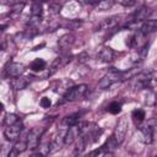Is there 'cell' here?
<instances>
[{"mask_svg":"<svg viewBox=\"0 0 157 157\" xmlns=\"http://www.w3.org/2000/svg\"><path fill=\"white\" fill-rule=\"evenodd\" d=\"M45 66H47V63H45L43 59H40V58L34 59V60L29 64V69H31L32 71H42V70L45 69Z\"/></svg>","mask_w":157,"mask_h":157,"instance_id":"cell-18","label":"cell"},{"mask_svg":"<svg viewBox=\"0 0 157 157\" xmlns=\"http://www.w3.org/2000/svg\"><path fill=\"white\" fill-rule=\"evenodd\" d=\"M60 9H61V4H59V2H52V4H49V12L50 13H58L59 11H60Z\"/></svg>","mask_w":157,"mask_h":157,"instance_id":"cell-24","label":"cell"},{"mask_svg":"<svg viewBox=\"0 0 157 157\" xmlns=\"http://www.w3.org/2000/svg\"><path fill=\"white\" fill-rule=\"evenodd\" d=\"M74 42H75V37L72 34L67 33V34H64L63 37H60V39L58 40V45H59V48H61L64 50V49H69L74 44Z\"/></svg>","mask_w":157,"mask_h":157,"instance_id":"cell-16","label":"cell"},{"mask_svg":"<svg viewBox=\"0 0 157 157\" xmlns=\"http://www.w3.org/2000/svg\"><path fill=\"white\" fill-rule=\"evenodd\" d=\"M128 126H129V123H128L126 117H123L118 120V124H117V126L114 129V132L112 135L114 137V140L118 142V145H120L124 141V139L126 136V132H128Z\"/></svg>","mask_w":157,"mask_h":157,"instance_id":"cell-4","label":"cell"},{"mask_svg":"<svg viewBox=\"0 0 157 157\" xmlns=\"http://www.w3.org/2000/svg\"><path fill=\"white\" fill-rule=\"evenodd\" d=\"M23 6H25V2H15V4L12 5V7H11V9H12V12H15V13H21Z\"/></svg>","mask_w":157,"mask_h":157,"instance_id":"cell-27","label":"cell"},{"mask_svg":"<svg viewBox=\"0 0 157 157\" xmlns=\"http://www.w3.org/2000/svg\"><path fill=\"white\" fill-rule=\"evenodd\" d=\"M71 55H64V56H58L56 59H54V61L52 63V65H50V67H49V71H48V76H52V75H54L60 67H63V66H65L71 59Z\"/></svg>","mask_w":157,"mask_h":157,"instance_id":"cell-9","label":"cell"},{"mask_svg":"<svg viewBox=\"0 0 157 157\" xmlns=\"http://www.w3.org/2000/svg\"><path fill=\"white\" fill-rule=\"evenodd\" d=\"M118 146H119L118 142L114 140L113 136H110V137L104 142V145H103L101 148H102V151H103L104 155H107V153H108V155H112V153L115 151V148H117Z\"/></svg>","mask_w":157,"mask_h":157,"instance_id":"cell-17","label":"cell"},{"mask_svg":"<svg viewBox=\"0 0 157 157\" xmlns=\"http://www.w3.org/2000/svg\"><path fill=\"white\" fill-rule=\"evenodd\" d=\"M88 87L87 85L82 83V85H77V86H71L64 94H63V102H74V101H77V99H81L86 92H87Z\"/></svg>","mask_w":157,"mask_h":157,"instance_id":"cell-1","label":"cell"},{"mask_svg":"<svg viewBox=\"0 0 157 157\" xmlns=\"http://www.w3.org/2000/svg\"><path fill=\"white\" fill-rule=\"evenodd\" d=\"M5 71H6V75L11 78L20 77L25 71V65L21 63H10L6 65Z\"/></svg>","mask_w":157,"mask_h":157,"instance_id":"cell-7","label":"cell"},{"mask_svg":"<svg viewBox=\"0 0 157 157\" xmlns=\"http://www.w3.org/2000/svg\"><path fill=\"white\" fill-rule=\"evenodd\" d=\"M43 47H44V43H42L40 45H37V47H34V48H33V50H38L39 48H43Z\"/></svg>","mask_w":157,"mask_h":157,"instance_id":"cell-34","label":"cell"},{"mask_svg":"<svg viewBox=\"0 0 157 157\" xmlns=\"http://www.w3.org/2000/svg\"><path fill=\"white\" fill-rule=\"evenodd\" d=\"M22 130H23V124H22L21 120H20V121H17V123L13 124V125L6 126L5 130H4V136H5L6 140L10 141V142L17 141L18 137H20V135H21V132H22Z\"/></svg>","mask_w":157,"mask_h":157,"instance_id":"cell-5","label":"cell"},{"mask_svg":"<svg viewBox=\"0 0 157 157\" xmlns=\"http://www.w3.org/2000/svg\"><path fill=\"white\" fill-rule=\"evenodd\" d=\"M17 121H20V118L16 115V114H13V113H10V114H6L5 115V125L6 126H10V125H13V124H16Z\"/></svg>","mask_w":157,"mask_h":157,"instance_id":"cell-23","label":"cell"},{"mask_svg":"<svg viewBox=\"0 0 157 157\" xmlns=\"http://www.w3.org/2000/svg\"><path fill=\"white\" fill-rule=\"evenodd\" d=\"M0 112H4V104L0 102Z\"/></svg>","mask_w":157,"mask_h":157,"instance_id":"cell-35","label":"cell"},{"mask_svg":"<svg viewBox=\"0 0 157 157\" xmlns=\"http://www.w3.org/2000/svg\"><path fill=\"white\" fill-rule=\"evenodd\" d=\"M81 117V113H74L70 115H66L61 120V126L64 128H71L76 124H78V118Z\"/></svg>","mask_w":157,"mask_h":157,"instance_id":"cell-15","label":"cell"},{"mask_svg":"<svg viewBox=\"0 0 157 157\" xmlns=\"http://www.w3.org/2000/svg\"><path fill=\"white\" fill-rule=\"evenodd\" d=\"M80 137V128H78V124L71 126V128H67V131L66 134L64 135V145L69 146L71 144H74L75 141H77V139Z\"/></svg>","mask_w":157,"mask_h":157,"instance_id":"cell-8","label":"cell"},{"mask_svg":"<svg viewBox=\"0 0 157 157\" xmlns=\"http://www.w3.org/2000/svg\"><path fill=\"white\" fill-rule=\"evenodd\" d=\"M45 131V128H33L32 130H29V132L27 134V137H26V144H27V148H31V150H34L37 148V146L39 145V141L43 136Z\"/></svg>","mask_w":157,"mask_h":157,"instance_id":"cell-2","label":"cell"},{"mask_svg":"<svg viewBox=\"0 0 157 157\" xmlns=\"http://www.w3.org/2000/svg\"><path fill=\"white\" fill-rule=\"evenodd\" d=\"M27 150V144H26V139L25 140H20L16 141V144L13 146H11V150L9 152V157H17L20 153H22L23 151Z\"/></svg>","mask_w":157,"mask_h":157,"instance_id":"cell-12","label":"cell"},{"mask_svg":"<svg viewBox=\"0 0 157 157\" xmlns=\"http://www.w3.org/2000/svg\"><path fill=\"white\" fill-rule=\"evenodd\" d=\"M5 45H6V42H5V39H1V38H0V50L5 49Z\"/></svg>","mask_w":157,"mask_h":157,"instance_id":"cell-32","label":"cell"},{"mask_svg":"<svg viewBox=\"0 0 157 157\" xmlns=\"http://www.w3.org/2000/svg\"><path fill=\"white\" fill-rule=\"evenodd\" d=\"M120 18H121L120 15H114V16H110V17L104 18V20L97 26V31H109V29H114V28L118 26V23L120 22Z\"/></svg>","mask_w":157,"mask_h":157,"instance_id":"cell-6","label":"cell"},{"mask_svg":"<svg viewBox=\"0 0 157 157\" xmlns=\"http://www.w3.org/2000/svg\"><path fill=\"white\" fill-rule=\"evenodd\" d=\"M11 150V146L9 145H2L0 147V157H9V152Z\"/></svg>","mask_w":157,"mask_h":157,"instance_id":"cell-26","label":"cell"},{"mask_svg":"<svg viewBox=\"0 0 157 157\" xmlns=\"http://www.w3.org/2000/svg\"><path fill=\"white\" fill-rule=\"evenodd\" d=\"M152 157H156V156H152Z\"/></svg>","mask_w":157,"mask_h":157,"instance_id":"cell-36","label":"cell"},{"mask_svg":"<svg viewBox=\"0 0 157 157\" xmlns=\"http://www.w3.org/2000/svg\"><path fill=\"white\" fill-rule=\"evenodd\" d=\"M107 110L110 113V114H119L121 112V103L119 102H112L109 103V105L107 107Z\"/></svg>","mask_w":157,"mask_h":157,"instance_id":"cell-21","label":"cell"},{"mask_svg":"<svg viewBox=\"0 0 157 157\" xmlns=\"http://www.w3.org/2000/svg\"><path fill=\"white\" fill-rule=\"evenodd\" d=\"M119 74H120V72H119L118 70H115L114 67H110V70L108 71V74H107L105 76H103V77L99 80V82H98V88H101V90H107V88H109L113 83L120 81Z\"/></svg>","mask_w":157,"mask_h":157,"instance_id":"cell-3","label":"cell"},{"mask_svg":"<svg viewBox=\"0 0 157 157\" xmlns=\"http://www.w3.org/2000/svg\"><path fill=\"white\" fill-rule=\"evenodd\" d=\"M10 85H11V87H12L13 90L20 91V90H25V88L29 85V80H28V77H22V76H20V77L12 78V80L10 81Z\"/></svg>","mask_w":157,"mask_h":157,"instance_id":"cell-14","label":"cell"},{"mask_svg":"<svg viewBox=\"0 0 157 157\" xmlns=\"http://www.w3.org/2000/svg\"><path fill=\"white\" fill-rule=\"evenodd\" d=\"M113 5H114V1L113 0H104V1H98V4L96 5V7L99 11H105V10H109Z\"/></svg>","mask_w":157,"mask_h":157,"instance_id":"cell-22","label":"cell"},{"mask_svg":"<svg viewBox=\"0 0 157 157\" xmlns=\"http://www.w3.org/2000/svg\"><path fill=\"white\" fill-rule=\"evenodd\" d=\"M156 29H157V20H156V18H147L146 21L142 22V25H141L139 32H140L141 34L146 36V34H148V33L155 32Z\"/></svg>","mask_w":157,"mask_h":157,"instance_id":"cell-11","label":"cell"},{"mask_svg":"<svg viewBox=\"0 0 157 157\" xmlns=\"http://www.w3.org/2000/svg\"><path fill=\"white\" fill-rule=\"evenodd\" d=\"M5 28H7V25H0V33H1Z\"/></svg>","mask_w":157,"mask_h":157,"instance_id":"cell-33","label":"cell"},{"mask_svg":"<svg viewBox=\"0 0 157 157\" xmlns=\"http://www.w3.org/2000/svg\"><path fill=\"white\" fill-rule=\"evenodd\" d=\"M5 115H6V114H5L4 112H0V126L5 123Z\"/></svg>","mask_w":157,"mask_h":157,"instance_id":"cell-31","label":"cell"},{"mask_svg":"<svg viewBox=\"0 0 157 157\" xmlns=\"http://www.w3.org/2000/svg\"><path fill=\"white\" fill-rule=\"evenodd\" d=\"M81 25V21H70V22H67L66 23V27H69V28H76L77 26H80Z\"/></svg>","mask_w":157,"mask_h":157,"instance_id":"cell-29","label":"cell"},{"mask_svg":"<svg viewBox=\"0 0 157 157\" xmlns=\"http://www.w3.org/2000/svg\"><path fill=\"white\" fill-rule=\"evenodd\" d=\"M98 59L103 63H109L113 60L114 58V50L110 47H103L99 52H98Z\"/></svg>","mask_w":157,"mask_h":157,"instance_id":"cell-13","label":"cell"},{"mask_svg":"<svg viewBox=\"0 0 157 157\" xmlns=\"http://www.w3.org/2000/svg\"><path fill=\"white\" fill-rule=\"evenodd\" d=\"M42 13H43V5H42V2L34 1L32 4V7H31V15L32 16H37V17H42Z\"/></svg>","mask_w":157,"mask_h":157,"instance_id":"cell-20","label":"cell"},{"mask_svg":"<svg viewBox=\"0 0 157 157\" xmlns=\"http://www.w3.org/2000/svg\"><path fill=\"white\" fill-rule=\"evenodd\" d=\"M131 117L136 124H141L146 118V113L144 109H135V110H132Z\"/></svg>","mask_w":157,"mask_h":157,"instance_id":"cell-19","label":"cell"},{"mask_svg":"<svg viewBox=\"0 0 157 157\" xmlns=\"http://www.w3.org/2000/svg\"><path fill=\"white\" fill-rule=\"evenodd\" d=\"M140 132H141V136H142V141L147 145L152 144L153 141V132H155V128L150 126L147 123L145 125H141L140 128Z\"/></svg>","mask_w":157,"mask_h":157,"instance_id":"cell-10","label":"cell"},{"mask_svg":"<svg viewBox=\"0 0 157 157\" xmlns=\"http://www.w3.org/2000/svg\"><path fill=\"white\" fill-rule=\"evenodd\" d=\"M39 105L42 107V108H50V105H52V101L48 98V97H42L40 98V101H39Z\"/></svg>","mask_w":157,"mask_h":157,"instance_id":"cell-25","label":"cell"},{"mask_svg":"<svg viewBox=\"0 0 157 157\" xmlns=\"http://www.w3.org/2000/svg\"><path fill=\"white\" fill-rule=\"evenodd\" d=\"M119 4H120V5H123V6L129 7V6H134V5L136 4V1H135V0H120V1H119Z\"/></svg>","mask_w":157,"mask_h":157,"instance_id":"cell-28","label":"cell"},{"mask_svg":"<svg viewBox=\"0 0 157 157\" xmlns=\"http://www.w3.org/2000/svg\"><path fill=\"white\" fill-rule=\"evenodd\" d=\"M77 59H78L80 63H85L86 59H88V55H87V53H81V54L77 56Z\"/></svg>","mask_w":157,"mask_h":157,"instance_id":"cell-30","label":"cell"}]
</instances>
